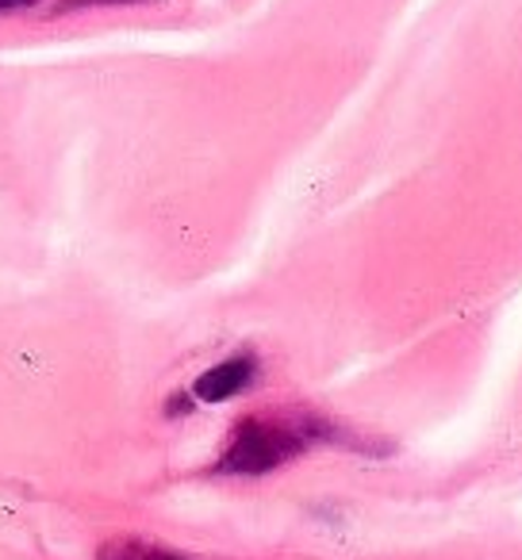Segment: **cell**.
I'll return each mask as SVG.
<instances>
[{
    "mask_svg": "<svg viewBox=\"0 0 522 560\" xmlns=\"http://www.w3.org/2000/svg\"><path fill=\"white\" fill-rule=\"evenodd\" d=\"M335 430L315 415H250L231 430L216 472L223 476H262L289 465L315 442H327Z\"/></svg>",
    "mask_w": 522,
    "mask_h": 560,
    "instance_id": "obj_1",
    "label": "cell"
},
{
    "mask_svg": "<svg viewBox=\"0 0 522 560\" xmlns=\"http://www.w3.org/2000/svg\"><path fill=\"white\" fill-rule=\"evenodd\" d=\"M257 376V361L250 353H239V358H227L219 365H211L208 373L196 376L193 384V399L200 404H223V399H234L239 392H246Z\"/></svg>",
    "mask_w": 522,
    "mask_h": 560,
    "instance_id": "obj_2",
    "label": "cell"
},
{
    "mask_svg": "<svg viewBox=\"0 0 522 560\" xmlns=\"http://www.w3.org/2000/svg\"><path fill=\"white\" fill-rule=\"evenodd\" d=\"M96 560H188L173 549H162V545L139 541V537H112V541L101 545Z\"/></svg>",
    "mask_w": 522,
    "mask_h": 560,
    "instance_id": "obj_3",
    "label": "cell"
},
{
    "mask_svg": "<svg viewBox=\"0 0 522 560\" xmlns=\"http://www.w3.org/2000/svg\"><path fill=\"white\" fill-rule=\"evenodd\" d=\"M39 0H0V12H12V9H32Z\"/></svg>",
    "mask_w": 522,
    "mask_h": 560,
    "instance_id": "obj_4",
    "label": "cell"
}]
</instances>
